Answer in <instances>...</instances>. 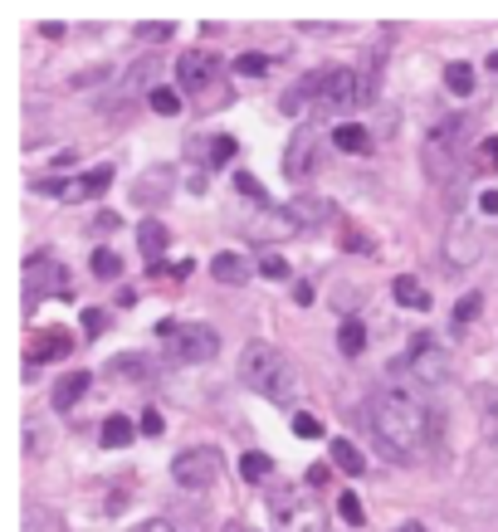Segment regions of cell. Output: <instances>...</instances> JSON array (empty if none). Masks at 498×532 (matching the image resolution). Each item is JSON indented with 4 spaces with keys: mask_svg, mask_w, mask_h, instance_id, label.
<instances>
[{
    "mask_svg": "<svg viewBox=\"0 0 498 532\" xmlns=\"http://www.w3.org/2000/svg\"><path fill=\"white\" fill-rule=\"evenodd\" d=\"M366 425L381 440V450L401 464H425L435 454V425L425 415V405L406 391H372L366 396Z\"/></svg>",
    "mask_w": 498,
    "mask_h": 532,
    "instance_id": "1",
    "label": "cell"
},
{
    "mask_svg": "<svg viewBox=\"0 0 498 532\" xmlns=\"http://www.w3.org/2000/svg\"><path fill=\"white\" fill-rule=\"evenodd\" d=\"M239 381L249 391H260V396L274 401V405L298 401V376L289 367V357L269 342H245V352H239Z\"/></svg>",
    "mask_w": 498,
    "mask_h": 532,
    "instance_id": "2",
    "label": "cell"
},
{
    "mask_svg": "<svg viewBox=\"0 0 498 532\" xmlns=\"http://www.w3.org/2000/svg\"><path fill=\"white\" fill-rule=\"evenodd\" d=\"M445 381H450V357H445V347L420 332V338L410 342V352L401 357V367H396V391H406V396L420 401V391L445 386Z\"/></svg>",
    "mask_w": 498,
    "mask_h": 532,
    "instance_id": "3",
    "label": "cell"
},
{
    "mask_svg": "<svg viewBox=\"0 0 498 532\" xmlns=\"http://www.w3.org/2000/svg\"><path fill=\"white\" fill-rule=\"evenodd\" d=\"M269 517H274V532H327V517L313 503L308 484H279L269 494Z\"/></svg>",
    "mask_w": 498,
    "mask_h": 532,
    "instance_id": "4",
    "label": "cell"
},
{
    "mask_svg": "<svg viewBox=\"0 0 498 532\" xmlns=\"http://www.w3.org/2000/svg\"><path fill=\"white\" fill-rule=\"evenodd\" d=\"M156 338L166 342V357L186 361V367L216 361V352H220L216 328H206V323H176V318H162V323H156Z\"/></svg>",
    "mask_w": 498,
    "mask_h": 532,
    "instance_id": "5",
    "label": "cell"
},
{
    "mask_svg": "<svg viewBox=\"0 0 498 532\" xmlns=\"http://www.w3.org/2000/svg\"><path fill=\"white\" fill-rule=\"evenodd\" d=\"M362 103V74L357 68H323L313 74V113L333 118L343 108H357Z\"/></svg>",
    "mask_w": 498,
    "mask_h": 532,
    "instance_id": "6",
    "label": "cell"
},
{
    "mask_svg": "<svg viewBox=\"0 0 498 532\" xmlns=\"http://www.w3.org/2000/svg\"><path fill=\"white\" fill-rule=\"evenodd\" d=\"M464 137H469L464 118H445L440 128H430V137H425V172L445 181L454 172V162H460V151H464Z\"/></svg>",
    "mask_w": 498,
    "mask_h": 532,
    "instance_id": "7",
    "label": "cell"
},
{
    "mask_svg": "<svg viewBox=\"0 0 498 532\" xmlns=\"http://www.w3.org/2000/svg\"><path fill=\"white\" fill-rule=\"evenodd\" d=\"M172 479L181 488H210L220 479V454L210 450V444H201V450H181L172 459Z\"/></svg>",
    "mask_w": 498,
    "mask_h": 532,
    "instance_id": "8",
    "label": "cell"
},
{
    "mask_svg": "<svg viewBox=\"0 0 498 532\" xmlns=\"http://www.w3.org/2000/svg\"><path fill=\"white\" fill-rule=\"evenodd\" d=\"M323 162V147H318V132L313 128H298L289 137V151H283V176L289 181H308Z\"/></svg>",
    "mask_w": 498,
    "mask_h": 532,
    "instance_id": "9",
    "label": "cell"
},
{
    "mask_svg": "<svg viewBox=\"0 0 498 532\" xmlns=\"http://www.w3.org/2000/svg\"><path fill=\"white\" fill-rule=\"evenodd\" d=\"M25 284H30V293H59V298H69V274L54 264L49 255H39V259H25Z\"/></svg>",
    "mask_w": 498,
    "mask_h": 532,
    "instance_id": "10",
    "label": "cell"
},
{
    "mask_svg": "<svg viewBox=\"0 0 498 532\" xmlns=\"http://www.w3.org/2000/svg\"><path fill=\"white\" fill-rule=\"evenodd\" d=\"M216 74H220V59L210 49H196V54H181L176 59V78H181V89H191V93L206 89Z\"/></svg>",
    "mask_w": 498,
    "mask_h": 532,
    "instance_id": "11",
    "label": "cell"
},
{
    "mask_svg": "<svg viewBox=\"0 0 498 532\" xmlns=\"http://www.w3.org/2000/svg\"><path fill=\"white\" fill-rule=\"evenodd\" d=\"M172 186H176V172H172V166H152L147 176H137V186H132V205H166Z\"/></svg>",
    "mask_w": 498,
    "mask_h": 532,
    "instance_id": "12",
    "label": "cell"
},
{
    "mask_svg": "<svg viewBox=\"0 0 498 532\" xmlns=\"http://www.w3.org/2000/svg\"><path fill=\"white\" fill-rule=\"evenodd\" d=\"M445 259L450 264H474L479 259V230L469 225L464 215H454V225L445 235Z\"/></svg>",
    "mask_w": 498,
    "mask_h": 532,
    "instance_id": "13",
    "label": "cell"
},
{
    "mask_svg": "<svg viewBox=\"0 0 498 532\" xmlns=\"http://www.w3.org/2000/svg\"><path fill=\"white\" fill-rule=\"evenodd\" d=\"M210 274H216V284H249V274H254V264L245 255H235V249H225V255L210 259Z\"/></svg>",
    "mask_w": 498,
    "mask_h": 532,
    "instance_id": "14",
    "label": "cell"
},
{
    "mask_svg": "<svg viewBox=\"0 0 498 532\" xmlns=\"http://www.w3.org/2000/svg\"><path fill=\"white\" fill-rule=\"evenodd\" d=\"M83 391H89V371H64L59 381H54V411H74V405L83 401Z\"/></svg>",
    "mask_w": 498,
    "mask_h": 532,
    "instance_id": "15",
    "label": "cell"
},
{
    "mask_svg": "<svg viewBox=\"0 0 498 532\" xmlns=\"http://www.w3.org/2000/svg\"><path fill=\"white\" fill-rule=\"evenodd\" d=\"M122 89L127 93H156V54H147V59H137L132 68H127V74H122Z\"/></svg>",
    "mask_w": 498,
    "mask_h": 532,
    "instance_id": "16",
    "label": "cell"
},
{
    "mask_svg": "<svg viewBox=\"0 0 498 532\" xmlns=\"http://www.w3.org/2000/svg\"><path fill=\"white\" fill-rule=\"evenodd\" d=\"M391 293H396V303H401V308H430V288H425L420 278H410V274L396 278Z\"/></svg>",
    "mask_w": 498,
    "mask_h": 532,
    "instance_id": "17",
    "label": "cell"
},
{
    "mask_svg": "<svg viewBox=\"0 0 498 532\" xmlns=\"http://www.w3.org/2000/svg\"><path fill=\"white\" fill-rule=\"evenodd\" d=\"M283 210L293 215V225H323V220L333 215V205H327V201H308V195H298V201L283 205Z\"/></svg>",
    "mask_w": 498,
    "mask_h": 532,
    "instance_id": "18",
    "label": "cell"
},
{
    "mask_svg": "<svg viewBox=\"0 0 498 532\" xmlns=\"http://www.w3.org/2000/svg\"><path fill=\"white\" fill-rule=\"evenodd\" d=\"M137 240H142V255H147V259H162V249H166V225H162V220H142V225H137Z\"/></svg>",
    "mask_w": 498,
    "mask_h": 532,
    "instance_id": "19",
    "label": "cell"
},
{
    "mask_svg": "<svg viewBox=\"0 0 498 532\" xmlns=\"http://www.w3.org/2000/svg\"><path fill=\"white\" fill-rule=\"evenodd\" d=\"M103 444H108V450H122V444H132V420H127V415H108V420H103Z\"/></svg>",
    "mask_w": 498,
    "mask_h": 532,
    "instance_id": "20",
    "label": "cell"
},
{
    "mask_svg": "<svg viewBox=\"0 0 498 532\" xmlns=\"http://www.w3.org/2000/svg\"><path fill=\"white\" fill-rule=\"evenodd\" d=\"M445 89L450 93H474V64H464V59L445 64Z\"/></svg>",
    "mask_w": 498,
    "mask_h": 532,
    "instance_id": "21",
    "label": "cell"
},
{
    "mask_svg": "<svg viewBox=\"0 0 498 532\" xmlns=\"http://www.w3.org/2000/svg\"><path fill=\"white\" fill-rule=\"evenodd\" d=\"M337 347H343V357H357L366 347V328L357 323V318H347V323L337 328Z\"/></svg>",
    "mask_w": 498,
    "mask_h": 532,
    "instance_id": "22",
    "label": "cell"
},
{
    "mask_svg": "<svg viewBox=\"0 0 498 532\" xmlns=\"http://www.w3.org/2000/svg\"><path fill=\"white\" fill-rule=\"evenodd\" d=\"M333 464L337 469H347V474H362L366 469V459H362V450L352 440H333Z\"/></svg>",
    "mask_w": 498,
    "mask_h": 532,
    "instance_id": "23",
    "label": "cell"
},
{
    "mask_svg": "<svg viewBox=\"0 0 498 532\" xmlns=\"http://www.w3.org/2000/svg\"><path fill=\"white\" fill-rule=\"evenodd\" d=\"M108 181H112V166H93V172L79 181V201H98V195L108 191Z\"/></svg>",
    "mask_w": 498,
    "mask_h": 532,
    "instance_id": "24",
    "label": "cell"
},
{
    "mask_svg": "<svg viewBox=\"0 0 498 532\" xmlns=\"http://www.w3.org/2000/svg\"><path fill=\"white\" fill-rule=\"evenodd\" d=\"M239 474H245L249 484H264L269 474H274V459H269V454H260V450H249L245 459H239Z\"/></svg>",
    "mask_w": 498,
    "mask_h": 532,
    "instance_id": "25",
    "label": "cell"
},
{
    "mask_svg": "<svg viewBox=\"0 0 498 532\" xmlns=\"http://www.w3.org/2000/svg\"><path fill=\"white\" fill-rule=\"evenodd\" d=\"M235 191H239V195H249V201L260 205V210H274V205H269V195H264V186H260V181H254L249 172H235Z\"/></svg>",
    "mask_w": 498,
    "mask_h": 532,
    "instance_id": "26",
    "label": "cell"
},
{
    "mask_svg": "<svg viewBox=\"0 0 498 532\" xmlns=\"http://www.w3.org/2000/svg\"><path fill=\"white\" fill-rule=\"evenodd\" d=\"M89 264H93V274H98V278H118V274H122V259L112 255V249H93V259H89Z\"/></svg>",
    "mask_w": 498,
    "mask_h": 532,
    "instance_id": "27",
    "label": "cell"
},
{
    "mask_svg": "<svg viewBox=\"0 0 498 532\" xmlns=\"http://www.w3.org/2000/svg\"><path fill=\"white\" fill-rule=\"evenodd\" d=\"M479 308H483V298H479V293H464V298L454 303V328H469V323H474V318H479Z\"/></svg>",
    "mask_w": 498,
    "mask_h": 532,
    "instance_id": "28",
    "label": "cell"
},
{
    "mask_svg": "<svg viewBox=\"0 0 498 532\" xmlns=\"http://www.w3.org/2000/svg\"><path fill=\"white\" fill-rule=\"evenodd\" d=\"M333 142L343 147V151H366V132H362V128H352V122H343V128L333 132Z\"/></svg>",
    "mask_w": 498,
    "mask_h": 532,
    "instance_id": "29",
    "label": "cell"
},
{
    "mask_svg": "<svg viewBox=\"0 0 498 532\" xmlns=\"http://www.w3.org/2000/svg\"><path fill=\"white\" fill-rule=\"evenodd\" d=\"M152 367H147V357H118L112 361V376H132V381H142Z\"/></svg>",
    "mask_w": 498,
    "mask_h": 532,
    "instance_id": "30",
    "label": "cell"
},
{
    "mask_svg": "<svg viewBox=\"0 0 498 532\" xmlns=\"http://www.w3.org/2000/svg\"><path fill=\"white\" fill-rule=\"evenodd\" d=\"M337 513H343V523H352V527H362V523H366V513H362V498H357V494H343V498H337Z\"/></svg>",
    "mask_w": 498,
    "mask_h": 532,
    "instance_id": "31",
    "label": "cell"
},
{
    "mask_svg": "<svg viewBox=\"0 0 498 532\" xmlns=\"http://www.w3.org/2000/svg\"><path fill=\"white\" fill-rule=\"evenodd\" d=\"M474 166H479V172H498V137H483V142H479Z\"/></svg>",
    "mask_w": 498,
    "mask_h": 532,
    "instance_id": "32",
    "label": "cell"
},
{
    "mask_svg": "<svg viewBox=\"0 0 498 532\" xmlns=\"http://www.w3.org/2000/svg\"><path fill=\"white\" fill-rule=\"evenodd\" d=\"M293 435H298V440H323V420L298 411V415H293Z\"/></svg>",
    "mask_w": 498,
    "mask_h": 532,
    "instance_id": "33",
    "label": "cell"
},
{
    "mask_svg": "<svg viewBox=\"0 0 498 532\" xmlns=\"http://www.w3.org/2000/svg\"><path fill=\"white\" fill-rule=\"evenodd\" d=\"M264 68H269V54H239V59H235V74H264Z\"/></svg>",
    "mask_w": 498,
    "mask_h": 532,
    "instance_id": "34",
    "label": "cell"
},
{
    "mask_svg": "<svg viewBox=\"0 0 498 532\" xmlns=\"http://www.w3.org/2000/svg\"><path fill=\"white\" fill-rule=\"evenodd\" d=\"M152 108H156V113H166V118H172L176 108H181V98H176L172 89H156V93H152Z\"/></svg>",
    "mask_w": 498,
    "mask_h": 532,
    "instance_id": "35",
    "label": "cell"
},
{
    "mask_svg": "<svg viewBox=\"0 0 498 532\" xmlns=\"http://www.w3.org/2000/svg\"><path fill=\"white\" fill-rule=\"evenodd\" d=\"M103 328H108V313L103 308H89V313H83V332H89V338H103Z\"/></svg>",
    "mask_w": 498,
    "mask_h": 532,
    "instance_id": "36",
    "label": "cell"
},
{
    "mask_svg": "<svg viewBox=\"0 0 498 532\" xmlns=\"http://www.w3.org/2000/svg\"><path fill=\"white\" fill-rule=\"evenodd\" d=\"M260 274H264V278H289V259L264 255V259H260Z\"/></svg>",
    "mask_w": 498,
    "mask_h": 532,
    "instance_id": "37",
    "label": "cell"
},
{
    "mask_svg": "<svg viewBox=\"0 0 498 532\" xmlns=\"http://www.w3.org/2000/svg\"><path fill=\"white\" fill-rule=\"evenodd\" d=\"M230 157H235V137H216V142H210V162L225 166Z\"/></svg>",
    "mask_w": 498,
    "mask_h": 532,
    "instance_id": "38",
    "label": "cell"
},
{
    "mask_svg": "<svg viewBox=\"0 0 498 532\" xmlns=\"http://www.w3.org/2000/svg\"><path fill=\"white\" fill-rule=\"evenodd\" d=\"M137 39H172V25H137Z\"/></svg>",
    "mask_w": 498,
    "mask_h": 532,
    "instance_id": "39",
    "label": "cell"
},
{
    "mask_svg": "<svg viewBox=\"0 0 498 532\" xmlns=\"http://www.w3.org/2000/svg\"><path fill=\"white\" fill-rule=\"evenodd\" d=\"M142 430H147V435H162V430H166V420H162V411H156V405L142 415Z\"/></svg>",
    "mask_w": 498,
    "mask_h": 532,
    "instance_id": "40",
    "label": "cell"
},
{
    "mask_svg": "<svg viewBox=\"0 0 498 532\" xmlns=\"http://www.w3.org/2000/svg\"><path fill=\"white\" fill-rule=\"evenodd\" d=\"M132 532H172V527H166V517H147V523H137Z\"/></svg>",
    "mask_w": 498,
    "mask_h": 532,
    "instance_id": "41",
    "label": "cell"
},
{
    "mask_svg": "<svg viewBox=\"0 0 498 532\" xmlns=\"http://www.w3.org/2000/svg\"><path fill=\"white\" fill-rule=\"evenodd\" d=\"M318 484H327V464H313L308 469V488H318Z\"/></svg>",
    "mask_w": 498,
    "mask_h": 532,
    "instance_id": "42",
    "label": "cell"
},
{
    "mask_svg": "<svg viewBox=\"0 0 498 532\" xmlns=\"http://www.w3.org/2000/svg\"><path fill=\"white\" fill-rule=\"evenodd\" d=\"M479 205H483V215H498V191H489V195H483Z\"/></svg>",
    "mask_w": 498,
    "mask_h": 532,
    "instance_id": "43",
    "label": "cell"
},
{
    "mask_svg": "<svg viewBox=\"0 0 498 532\" xmlns=\"http://www.w3.org/2000/svg\"><path fill=\"white\" fill-rule=\"evenodd\" d=\"M401 532H425V527H420V523H406V527H401Z\"/></svg>",
    "mask_w": 498,
    "mask_h": 532,
    "instance_id": "44",
    "label": "cell"
},
{
    "mask_svg": "<svg viewBox=\"0 0 498 532\" xmlns=\"http://www.w3.org/2000/svg\"><path fill=\"white\" fill-rule=\"evenodd\" d=\"M489 68H498V54H489Z\"/></svg>",
    "mask_w": 498,
    "mask_h": 532,
    "instance_id": "45",
    "label": "cell"
},
{
    "mask_svg": "<svg viewBox=\"0 0 498 532\" xmlns=\"http://www.w3.org/2000/svg\"><path fill=\"white\" fill-rule=\"evenodd\" d=\"M493 435H498V420H493Z\"/></svg>",
    "mask_w": 498,
    "mask_h": 532,
    "instance_id": "46",
    "label": "cell"
}]
</instances>
